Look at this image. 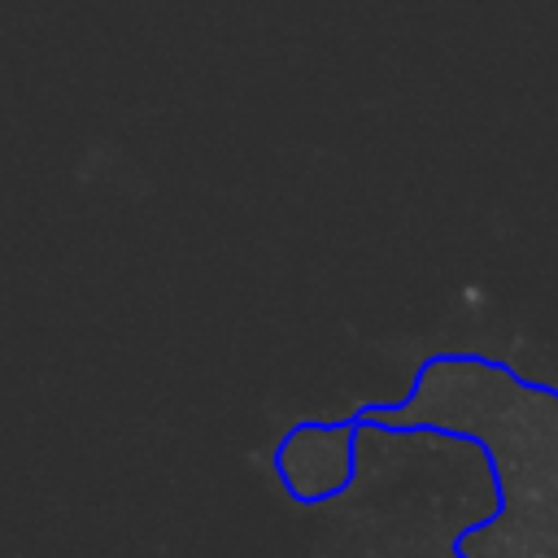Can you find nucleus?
Returning a JSON list of instances; mask_svg holds the SVG:
<instances>
[{"mask_svg": "<svg viewBox=\"0 0 558 558\" xmlns=\"http://www.w3.org/2000/svg\"><path fill=\"white\" fill-rule=\"evenodd\" d=\"M357 432H436L466 440L493 471L497 506L462 527L453 558H558V388L523 379L488 353H432L405 401H371Z\"/></svg>", "mask_w": 558, "mask_h": 558, "instance_id": "nucleus-1", "label": "nucleus"}, {"mask_svg": "<svg viewBox=\"0 0 558 558\" xmlns=\"http://www.w3.org/2000/svg\"><path fill=\"white\" fill-rule=\"evenodd\" d=\"M357 427L344 423H296L275 445V475L301 506L340 497L357 475Z\"/></svg>", "mask_w": 558, "mask_h": 558, "instance_id": "nucleus-2", "label": "nucleus"}]
</instances>
